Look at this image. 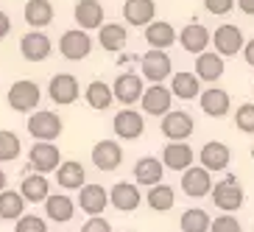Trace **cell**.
<instances>
[{
    "label": "cell",
    "instance_id": "1",
    "mask_svg": "<svg viewBox=\"0 0 254 232\" xmlns=\"http://www.w3.org/2000/svg\"><path fill=\"white\" fill-rule=\"evenodd\" d=\"M209 196H212V202L224 210V213H235V210H240L243 202H246L243 185H240V179L235 173H226L221 182H215L212 190H209Z\"/></svg>",
    "mask_w": 254,
    "mask_h": 232
},
{
    "label": "cell",
    "instance_id": "2",
    "mask_svg": "<svg viewBox=\"0 0 254 232\" xmlns=\"http://www.w3.org/2000/svg\"><path fill=\"white\" fill-rule=\"evenodd\" d=\"M25 126H28V135L34 137V140L53 143V140H59L64 123H62V118L56 112L39 109V112H31V118H28V123H25Z\"/></svg>",
    "mask_w": 254,
    "mask_h": 232
},
{
    "label": "cell",
    "instance_id": "3",
    "mask_svg": "<svg viewBox=\"0 0 254 232\" xmlns=\"http://www.w3.org/2000/svg\"><path fill=\"white\" fill-rule=\"evenodd\" d=\"M39 98H42V92H39V84L31 81V78H20V81H14L11 87H8V106L14 109V112H34L39 106Z\"/></svg>",
    "mask_w": 254,
    "mask_h": 232
},
{
    "label": "cell",
    "instance_id": "4",
    "mask_svg": "<svg viewBox=\"0 0 254 232\" xmlns=\"http://www.w3.org/2000/svg\"><path fill=\"white\" fill-rule=\"evenodd\" d=\"M59 53L64 56V59H70V62L87 59V56L92 53V39H90V34H87V31H81V28L64 31V34H62V39H59Z\"/></svg>",
    "mask_w": 254,
    "mask_h": 232
},
{
    "label": "cell",
    "instance_id": "5",
    "mask_svg": "<svg viewBox=\"0 0 254 232\" xmlns=\"http://www.w3.org/2000/svg\"><path fill=\"white\" fill-rule=\"evenodd\" d=\"M48 95H51L53 104H59V106L75 104V101H78V95H81L78 78H75L73 73H56L51 78V84H48Z\"/></svg>",
    "mask_w": 254,
    "mask_h": 232
},
{
    "label": "cell",
    "instance_id": "6",
    "mask_svg": "<svg viewBox=\"0 0 254 232\" xmlns=\"http://www.w3.org/2000/svg\"><path fill=\"white\" fill-rule=\"evenodd\" d=\"M209 42H215V53H218V56H238V53L243 51V45H246L243 31H240L238 25H232V23L218 25L215 34L209 37Z\"/></svg>",
    "mask_w": 254,
    "mask_h": 232
},
{
    "label": "cell",
    "instance_id": "7",
    "mask_svg": "<svg viewBox=\"0 0 254 232\" xmlns=\"http://www.w3.org/2000/svg\"><path fill=\"white\" fill-rule=\"evenodd\" d=\"M182 190L190 199H204V196H209V190H212V173L207 168H201V165L185 168L182 171Z\"/></svg>",
    "mask_w": 254,
    "mask_h": 232
},
{
    "label": "cell",
    "instance_id": "8",
    "mask_svg": "<svg viewBox=\"0 0 254 232\" xmlns=\"http://www.w3.org/2000/svg\"><path fill=\"white\" fill-rule=\"evenodd\" d=\"M162 135L168 137V140H187V137L193 135L195 129V120L190 112H185V109H171V112L162 115Z\"/></svg>",
    "mask_w": 254,
    "mask_h": 232
},
{
    "label": "cell",
    "instance_id": "9",
    "mask_svg": "<svg viewBox=\"0 0 254 232\" xmlns=\"http://www.w3.org/2000/svg\"><path fill=\"white\" fill-rule=\"evenodd\" d=\"M92 165H95L98 171H118L120 162H123V149H120L118 140H98L95 146H92Z\"/></svg>",
    "mask_w": 254,
    "mask_h": 232
},
{
    "label": "cell",
    "instance_id": "10",
    "mask_svg": "<svg viewBox=\"0 0 254 232\" xmlns=\"http://www.w3.org/2000/svg\"><path fill=\"white\" fill-rule=\"evenodd\" d=\"M20 53H23L25 62H45L48 56L53 53V42L48 34H42V31H28L23 39H20Z\"/></svg>",
    "mask_w": 254,
    "mask_h": 232
},
{
    "label": "cell",
    "instance_id": "11",
    "mask_svg": "<svg viewBox=\"0 0 254 232\" xmlns=\"http://www.w3.org/2000/svg\"><path fill=\"white\" fill-rule=\"evenodd\" d=\"M198 159H201V168H207L209 173H218V171H226V168H229L232 151H229V146H226V143L209 140V143H204V146H201Z\"/></svg>",
    "mask_w": 254,
    "mask_h": 232
},
{
    "label": "cell",
    "instance_id": "12",
    "mask_svg": "<svg viewBox=\"0 0 254 232\" xmlns=\"http://www.w3.org/2000/svg\"><path fill=\"white\" fill-rule=\"evenodd\" d=\"M75 207H81L87 216H101L109 207V190H104V185H81Z\"/></svg>",
    "mask_w": 254,
    "mask_h": 232
},
{
    "label": "cell",
    "instance_id": "13",
    "mask_svg": "<svg viewBox=\"0 0 254 232\" xmlns=\"http://www.w3.org/2000/svg\"><path fill=\"white\" fill-rule=\"evenodd\" d=\"M28 159H31V165L37 168V173H51V171L59 168L62 154H59V149H56V143L34 140V146H31V151H28Z\"/></svg>",
    "mask_w": 254,
    "mask_h": 232
},
{
    "label": "cell",
    "instance_id": "14",
    "mask_svg": "<svg viewBox=\"0 0 254 232\" xmlns=\"http://www.w3.org/2000/svg\"><path fill=\"white\" fill-rule=\"evenodd\" d=\"M142 78L137 73H120L118 78H115V84H112V95H115V101H120L123 106H131V104H137L142 98Z\"/></svg>",
    "mask_w": 254,
    "mask_h": 232
},
{
    "label": "cell",
    "instance_id": "15",
    "mask_svg": "<svg viewBox=\"0 0 254 232\" xmlns=\"http://www.w3.org/2000/svg\"><path fill=\"white\" fill-rule=\"evenodd\" d=\"M112 129L120 140H137L142 135V129H145V118L140 112H134L131 106H123V112L115 115Z\"/></svg>",
    "mask_w": 254,
    "mask_h": 232
},
{
    "label": "cell",
    "instance_id": "16",
    "mask_svg": "<svg viewBox=\"0 0 254 232\" xmlns=\"http://www.w3.org/2000/svg\"><path fill=\"white\" fill-rule=\"evenodd\" d=\"M109 204L120 213H134L137 207L142 204V196H140V187L134 182H118V185L109 190Z\"/></svg>",
    "mask_w": 254,
    "mask_h": 232
},
{
    "label": "cell",
    "instance_id": "17",
    "mask_svg": "<svg viewBox=\"0 0 254 232\" xmlns=\"http://www.w3.org/2000/svg\"><path fill=\"white\" fill-rule=\"evenodd\" d=\"M171 90L165 87V84H151L148 90H142V112L154 115V118H162L165 112H171Z\"/></svg>",
    "mask_w": 254,
    "mask_h": 232
},
{
    "label": "cell",
    "instance_id": "18",
    "mask_svg": "<svg viewBox=\"0 0 254 232\" xmlns=\"http://www.w3.org/2000/svg\"><path fill=\"white\" fill-rule=\"evenodd\" d=\"M142 76H145L151 84H162L165 78L171 76V56L165 51L151 48V51L142 56Z\"/></svg>",
    "mask_w": 254,
    "mask_h": 232
},
{
    "label": "cell",
    "instance_id": "19",
    "mask_svg": "<svg viewBox=\"0 0 254 232\" xmlns=\"http://www.w3.org/2000/svg\"><path fill=\"white\" fill-rule=\"evenodd\" d=\"M193 149L187 146V140H168L162 151V165L165 168H171V171H185L193 165Z\"/></svg>",
    "mask_w": 254,
    "mask_h": 232
},
{
    "label": "cell",
    "instance_id": "20",
    "mask_svg": "<svg viewBox=\"0 0 254 232\" xmlns=\"http://www.w3.org/2000/svg\"><path fill=\"white\" fill-rule=\"evenodd\" d=\"M209 37H212V34L207 31V25H201V23H195V20H193V23H187L185 28H182V34H179V45L185 48L187 53H195V56H198V53L207 51Z\"/></svg>",
    "mask_w": 254,
    "mask_h": 232
},
{
    "label": "cell",
    "instance_id": "21",
    "mask_svg": "<svg viewBox=\"0 0 254 232\" xmlns=\"http://www.w3.org/2000/svg\"><path fill=\"white\" fill-rule=\"evenodd\" d=\"M154 14H157V3L154 0H126L123 3V17H126L128 25L145 28L148 23H154Z\"/></svg>",
    "mask_w": 254,
    "mask_h": 232
},
{
    "label": "cell",
    "instance_id": "22",
    "mask_svg": "<svg viewBox=\"0 0 254 232\" xmlns=\"http://www.w3.org/2000/svg\"><path fill=\"white\" fill-rule=\"evenodd\" d=\"M224 56H218L215 51H204L195 56V76H198V81H209L215 84L221 76H224Z\"/></svg>",
    "mask_w": 254,
    "mask_h": 232
},
{
    "label": "cell",
    "instance_id": "23",
    "mask_svg": "<svg viewBox=\"0 0 254 232\" xmlns=\"http://www.w3.org/2000/svg\"><path fill=\"white\" fill-rule=\"evenodd\" d=\"M75 23L81 31H92L104 25V6L98 0H78L75 3Z\"/></svg>",
    "mask_w": 254,
    "mask_h": 232
},
{
    "label": "cell",
    "instance_id": "24",
    "mask_svg": "<svg viewBox=\"0 0 254 232\" xmlns=\"http://www.w3.org/2000/svg\"><path fill=\"white\" fill-rule=\"evenodd\" d=\"M198 101H201V112H207L209 118H224V115L229 112V106H232L229 92L218 90V87H212V90H201L198 92Z\"/></svg>",
    "mask_w": 254,
    "mask_h": 232
},
{
    "label": "cell",
    "instance_id": "25",
    "mask_svg": "<svg viewBox=\"0 0 254 232\" xmlns=\"http://www.w3.org/2000/svg\"><path fill=\"white\" fill-rule=\"evenodd\" d=\"M168 90H171L173 98L193 101V98H198V92H201V81H198V76L190 73V70H179V73H173V81H171Z\"/></svg>",
    "mask_w": 254,
    "mask_h": 232
},
{
    "label": "cell",
    "instance_id": "26",
    "mask_svg": "<svg viewBox=\"0 0 254 232\" xmlns=\"http://www.w3.org/2000/svg\"><path fill=\"white\" fill-rule=\"evenodd\" d=\"M162 173H165V165H162V159H157V157H142V159H137V165H134V179H137V185H142V187L159 185V182H162Z\"/></svg>",
    "mask_w": 254,
    "mask_h": 232
},
{
    "label": "cell",
    "instance_id": "27",
    "mask_svg": "<svg viewBox=\"0 0 254 232\" xmlns=\"http://www.w3.org/2000/svg\"><path fill=\"white\" fill-rule=\"evenodd\" d=\"M23 17H25V23L31 25L34 31H42L45 25L53 23V6H51V0H28L23 8Z\"/></svg>",
    "mask_w": 254,
    "mask_h": 232
},
{
    "label": "cell",
    "instance_id": "28",
    "mask_svg": "<svg viewBox=\"0 0 254 232\" xmlns=\"http://www.w3.org/2000/svg\"><path fill=\"white\" fill-rule=\"evenodd\" d=\"M45 213H48L51 221L64 224V221H70V218L75 216V199H70V196H64V193H51L45 199Z\"/></svg>",
    "mask_w": 254,
    "mask_h": 232
},
{
    "label": "cell",
    "instance_id": "29",
    "mask_svg": "<svg viewBox=\"0 0 254 232\" xmlns=\"http://www.w3.org/2000/svg\"><path fill=\"white\" fill-rule=\"evenodd\" d=\"M98 42H101V48H104V51L118 53L120 48L128 42L126 25H120V23H104L101 28H98Z\"/></svg>",
    "mask_w": 254,
    "mask_h": 232
},
{
    "label": "cell",
    "instance_id": "30",
    "mask_svg": "<svg viewBox=\"0 0 254 232\" xmlns=\"http://www.w3.org/2000/svg\"><path fill=\"white\" fill-rule=\"evenodd\" d=\"M87 171H84L81 162H75V159H67V162H59L56 168V182H59L64 190H78L81 185H87Z\"/></svg>",
    "mask_w": 254,
    "mask_h": 232
},
{
    "label": "cell",
    "instance_id": "31",
    "mask_svg": "<svg viewBox=\"0 0 254 232\" xmlns=\"http://www.w3.org/2000/svg\"><path fill=\"white\" fill-rule=\"evenodd\" d=\"M20 196H23L25 202H34V204L45 202L48 196H51V182L45 179V173H31L20 185Z\"/></svg>",
    "mask_w": 254,
    "mask_h": 232
},
{
    "label": "cell",
    "instance_id": "32",
    "mask_svg": "<svg viewBox=\"0 0 254 232\" xmlns=\"http://www.w3.org/2000/svg\"><path fill=\"white\" fill-rule=\"evenodd\" d=\"M145 42L151 48H157V51H165V48H171L176 42V31H173L171 23H162V20L148 23L145 25Z\"/></svg>",
    "mask_w": 254,
    "mask_h": 232
},
{
    "label": "cell",
    "instance_id": "33",
    "mask_svg": "<svg viewBox=\"0 0 254 232\" xmlns=\"http://www.w3.org/2000/svg\"><path fill=\"white\" fill-rule=\"evenodd\" d=\"M84 98H87V104L92 106V109H98V112H104V109H109L115 101L112 95V87L106 81H101V78H95V81L87 84V90H84Z\"/></svg>",
    "mask_w": 254,
    "mask_h": 232
},
{
    "label": "cell",
    "instance_id": "34",
    "mask_svg": "<svg viewBox=\"0 0 254 232\" xmlns=\"http://www.w3.org/2000/svg\"><path fill=\"white\" fill-rule=\"evenodd\" d=\"M25 199L20 190H0V221H17L25 216Z\"/></svg>",
    "mask_w": 254,
    "mask_h": 232
},
{
    "label": "cell",
    "instance_id": "35",
    "mask_svg": "<svg viewBox=\"0 0 254 232\" xmlns=\"http://www.w3.org/2000/svg\"><path fill=\"white\" fill-rule=\"evenodd\" d=\"M145 202H148L151 210H157V213H168V210L176 204V193H173L171 185H162V182H159V185H154L148 190V199H145Z\"/></svg>",
    "mask_w": 254,
    "mask_h": 232
},
{
    "label": "cell",
    "instance_id": "36",
    "mask_svg": "<svg viewBox=\"0 0 254 232\" xmlns=\"http://www.w3.org/2000/svg\"><path fill=\"white\" fill-rule=\"evenodd\" d=\"M209 213L207 210H201V207H190V210H185L182 213V221H179V227H182V232H209Z\"/></svg>",
    "mask_w": 254,
    "mask_h": 232
},
{
    "label": "cell",
    "instance_id": "37",
    "mask_svg": "<svg viewBox=\"0 0 254 232\" xmlns=\"http://www.w3.org/2000/svg\"><path fill=\"white\" fill-rule=\"evenodd\" d=\"M20 137L14 132H8V129H0V162H11V159L20 157Z\"/></svg>",
    "mask_w": 254,
    "mask_h": 232
},
{
    "label": "cell",
    "instance_id": "38",
    "mask_svg": "<svg viewBox=\"0 0 254 232\" xmlns=\"http://www.w3.org/2000/svg\"><path fill=\"white\" fill-rule=\"evenodd\" d=\"M235 126L246 135H254V104H240L235 112Z\"/></svg>",
    "mask_w": 254,
    "mask_h": 232
},
{
    "label": "cell",
    "instance_id": "39",
    "mask_svg": "<svg viewBox=\"0 0 254 232\" xmlns=\"http://www.w3.org/2000/svg\"><path fill=\"white\" fill-rule=\"evenodd\" d=\"M14 232H48V224L39 216H20L14 221Z\"/></svg>",
    "mask_w": 254,
    "mask_h": 232
},
{
    "label": "cell",
    "instance_id": "40",
    "mask_svg": "<svg viewBox=\"0 0 254 232\" xmlns=\"http://www.w3.org/2000/svg\"><path fill=\"white\" fill-rule=\"evenodd\" d=\"M209 232H243V227L238 224V218L235 216H218L215 221H209Z\"/></svg>",
    "mask_w": 254,
    "mask_h": 232
},
{
    "label": "cell",
    "instance_id": "41",
    "mask_svg": "<svg viewBox=\"0 0 254 232\" xmlns=\"http://www.w3.org/2000/svg\"><path fill=\"white\" fill-rule=\"evenodd\" d=\"M204 8H207L209 14L224 17V14H229L232 8H235V0H204Z\"/></svg>",
    "mask_w": 254,
    "mask_h": 232
},
{
    "label": "cell",
    "instance_id": "42",
    "mask_svg": "<svg viewBox=\"0 0 254 232\" xmlns=\"http://www.w3.org/2000/svg\"><path fill=\"white\" fill-rule=\"evenodd\" d=\"M81 232H112V224L101 216H90V221L81 227Z\"/></svg>",
    "mask_w": 254,
    "mask_h": 232
},
{
    "label": "cell",
    "instance_id": "43",
    "mask_svg": "<svg viewBox=\"0 0 254 232\" xmlns=\"http://www.w3.org/2000/svg\"><path fill=\"white\" fill-rule=\"evenodd\" d=\"M8 31H11V20H8L6 11H0V39H6Z\"/></svg>",
    "mask_w": 254,
    "mask_h": 232
},
{
    "label": "cell",
    "instance_id": "44",
    "mask_svg": "<svg viewBox=\"0 0 254 232\" xmlns=\"http://www.w3.org/2000/svg\"><path fill=\"white\" fill-rule=\"evenodd\" d=\"M243 59H246L249 68H254V39H249L246 45H243Z\"/></svg>",
    "mask_w": 254,
    "mask_h": 232
},
{
    "label": "cell",
    "instance_id": "45",
    "mask_svg": "<svg viewBox=\"0 0 254 232\" xmlns=\"http://www.w3.org/2000/svg\"><path fill=\"white\" fill-rule=\"evenodd\" d=\"M235 3H238V8L243 11V14L254 17V0H235Z\"/></svg>",
    "mask_w": 254,
    "mask_h": 232
},
{
    "label": "cell",
    "instance_id": "46",
    "mask_svg": "<svg viewBox=\"0 0 254 232\" xmlns=\"http://www.w3.org/2000/svg\"><path fill=\"white\" fill-rule=\"evenodd\" d=\"M0 190H6V173H3V168H0Z\"/></svg>",
    "mask_w": 254,
    "mask_h": 232
},
{
    "label": "cell",
    "instance_id": "47",
    "mask_svg": "<svg viewBox=\"0 0 254 232\" xmlns=\"http://www.w3.org/2000/svg\"><path fill=\"white\" fill-rule=\"evenodd\" d=\"M252 92H254V87H252Z\"/></svg>",
    "mask_w": 254,
    "mask_h": 232
}]
</instances>
